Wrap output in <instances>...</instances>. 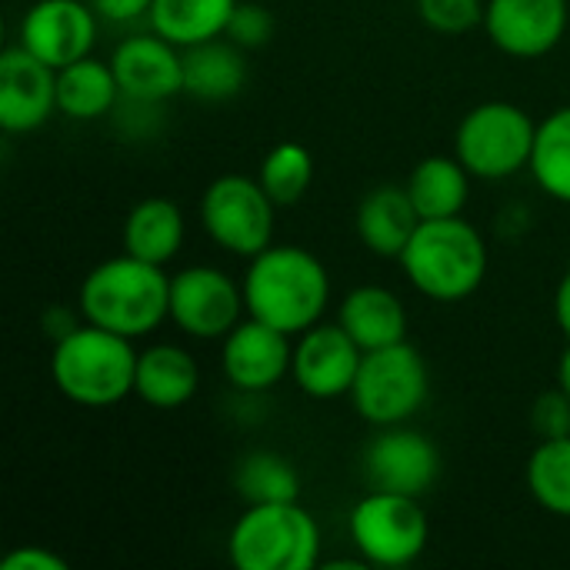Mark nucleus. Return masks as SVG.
<instances>
[{"instance_id":"nucleus-21","label":"nucleus","mask_w":570,"mask_h":570,"mask_svg":"<svg viewBox=\"0 0 570 570\" xmlns=\"http://www.w3.org/2000/svg\"><path fill=\"white\" fill-rule=\"evenodd\" d=\"M187 240V220L177 200L170 197H144L137 200L120 227V244L127 254L167 267Z\"/></svg>"},{"instance_id":"nucleus-8","label":"nucleus","mask_w":570,"mask_h":570,"mask_svg":"<svg viewBox=\"0 0 570 570\" xmlns=\"http://www.w3.org/2000/svg\"><path fill=\"white\" fill-rule=\"evenodd\" d=\"M347 534L357 558H364L371 568H407L428 551L431 521L421 498L371 488L354 504Z\"/></svg>"},{"instance_id":"nucleus-35","label":"nucleus","mask_w":570,"mask_h":570,"mask_svg":"<svg viewBox=\"0 0 570 570\" xmlns=\"http://www.w3.org/2000/svg\"><path fill=\"white\" fill-rule=\"evenodd\" d=\"M80 321H83V317H80L77 307H57V304H53V311L43 314V331H47L50 341H60V337H67Z\"/></svg>"},{"instance_id":"nucleus-5","label":"nucleus","mask_w":570,"mask_h":570,"mask_svg":"<svg viewBox=\"0 0 570 570\" xmlns=\"http://www.w3.org/2000/svg\"><path fill=\"white\" fill-rule=\"evenodd\" d=\"M237 570H311L321 564V524L301 501L247 504L227 534Z\"/></svg>"},{"instance_id":"nucleus-9","label":"nucleus","mask_w":570,"mask_h":570,"mask_svg":"<svg viewBox=\"0 0 570 570\" xmlns=\"http://www.w3.org/2000/svg\"><path fill=\"white\" fill-rule=\"evenodd\" d=\"M200 227L204 234L234 257H257L274 244V217L277 204L261 187L257 177L220 174L200 194Z\"/></svg>"},{"instance_id":"nucleus-10","label":"nucleus","mask_w":570,"mask_h":570,"mask_svg":"<svg viewBox=\"0 0 570 570\" xmlns=\"http://www.w3.org/2000/svg\"><path fill=\"white\" fill-rule=\"evenodd\" d=\"M247 317L244 287L214 264L170 274V324L194 341H224Z\"/></svg>"},{"instance_id":"nucleus-22","label":"nucleus","mask_w":570,"mask_h":570,"mask_svg":"<svg viewBox=\"0 0 570 570\" xmlns=\"http://www.w3.org/2000/svg\"><path fill=\"white\" fill-rule=\"evenodd\" d=\"M247 50L230 37L184 47V94L204 104L234 100L247 83Z\"/></svg>"},{"instance_id":"nucleus-3","label":"nucleus","mask_w":570,"mask_h":570,"mask_svg":"<svg viewBox=\"0 0 570 570\" xmlns=\"http://www.w3.org/2000/svg\"><path fill=\"white\" fill-rule=\"evenodd\" d=\"M488 240L464 214L421 220L397 257L407 284L438 304H461L478 294L488 277Z\"/></svg>"},{"instance_id":"nucleus-7","label":"nucleus","mask_w":570,"mask_h":570,"mask_svg":"<svg viewBox=\"0 0 570 570\" xmlns=\"http://www.w3.org/2000/svg\"><path fill=\"white\" fill-rule=\"evenodd\" d=\"M538 124L511 100H484L471 107L454 130V157L478 180H508L531 164Z\"/></svg>"},{"instance_id":"nucleus-37","label":"nucleus","mask_w":570,"mask_h":570,"mask_svg":"<svg viewBox=\"0 0 570 570\" xmlns=\"http://www.w3.org/2000/svg\"><path fill=\"white\" fill-rule=\"evenodd\" d=\"M558 387L570 397V341L568 347L561 351V357H558Z\"/></svg>"},{"instance_id":"nucleus-4","label":"nucleus","mask_w":570,"mask_h":570,"mask_svg":"<svg viewBox=\"0 0 570 570\" xmlns=\"http://www.w3.org/2000/svg\"><path fill=\"white\" fill-rule=\"evenodd\" d=\"M137 354L130 337L80 321L67 337L53 341V387L77 407L104 411L134 394Z\"/></svg>"},{"instance_id":"nucleus-20","label":"nucleus","mask_w":570,"mask_h":570,"mask_svg":"<svg viewBox=\"0 0 570 570\" xmlns=\"http://www.w3.org/2000/svg\"><path fill=\"white\" fill-rule=\"evenodd\" d=\"M337 324L361 344V351H381L407 341V307L381 284H361L347 291L337 307Z\"/></svg>"},{"instance_id":"nucleus-26","label":"nucleus","mask_w":570,"mask_h":570,"mask_svg":"<svg viewBox=\"0 0 570 570\" xmlns=\"http://www.w3.org/2000/svg\"><path fill=\"white\" fill-rule=\"evenodd\" d=\"M528 170L551 200L570 204V104L538 120Z\"/></svg>"},{"instance_id":"nucleus-11","label":"nucleus","mask_w":570,"mask_h":570,"mask_svg":"<svg viewBox=\"0 0 570 570\" xmlns=\"http://www.w3.org/2000/svg\"><path fill=\"white\" fill-rule=\"evenodd\" d=\"M364 478L374 491H394L424 501L441 478V451L424 431L407 424L377 428L364 448Z\"/></svg>"},{"instance_id":"nucleus-13","label":"nucleus","mask_w":570,"mask_h":570,"mask_svg":"<svg viewBox=\"0 0 570 570\" xmlns=\"http://www.w3.org/2000/svg\"><path fill=\"white\" fill-rule=\"evenodd\" d=\"M364 351L361 344L334 321H321L294 337V364L291 377L301 394L311 401H337L351 397V387L357 381Z\"/></svg>"},{"instance_id":"nucleus-24","label":"nucleus","mask_w":570,"mask_h":570,"mask_svg":"<svg viewBox=\"0 0 570 570\" xmlns=\"http://www.w3.org/2000/svg\"><path fill=\"white\" fill-rule=\"evenodd\" d=\"M471 170L451 154H431L414 164L407 174L404 187L421 214V220H441V217H458L468 207L471 197Z\"/></svg>"},{"instance_id":"nucleus-36","label":"nucleus","mask_w":570,"mask_h":570,"mask_svg":"<svg viewBox=\"0 0 570 570\" xmlns=\"http://www.w3.org/2000/svg\"><path fill=\"white\" fill-rule=\"evenodd\" d=\"M554 321L561 327V334L570 341V267L564 271L558 291H554Z\"/></svg>"},{"instance_id":"nucleus-6","label":"nucleus","mask_w":570,"mask_h":570,"mask_svg":"<svg viewBox=\"0 0 570 570\" xmlns=\"http://www.w3.org/2000/svg\"><path fill=\"white\" fill-rule=\"evenodd\" d=\"M428 357L411 341H401L381 351H364L357 381L351 387V404L371 428H394L417 417L428 404Z\"/></svg>"},{"instance_id":"nucleus-30","label":"nucleus","mask_w":570,"mask_h":570,"mask_svg":"<svg viewBox=\"0 0 570 570\" xmlns=\"http://www.w3.org/2000/svg\"><path fill=\"white\" fill-rule=\"evenodd\" d=\"M484 10L488 0H417V17L444 37H461L484 27Z\"/></svg>"},{"instance_id":"nucleus-17","label":"nucleus","mask_w":570,"mask_h":570,"mask_svg":"<svg viewBox=\"0 0 570 570\" xmlns=\"http://www.w3.org/2000/svg\"><path fill=\"white\" fill-rule=\"evenodd\" d=\"M57 114V70L13 43L0 53V130L33 134Z\"/></svg>"},{"instance_id":"nucleus-27","label":"nucleus","mask_w":570,"mask_h":570,"mask_svg":"<svg viewBox=\"0 0 570 570\" xmlns=\"http://www.w3.org/2000/svg\"><path fill=\"white\" fill-rule=\"evenodd\" d=\"M234 488L247 504L301 501V474L277 451H250L237 461Z\"/></svg>"},{"instance_id":"nucleus-33","label":"nucleus","mask_w":570,"mask_h":570,"mask_svg":"<svg viewBox=\"0 0 570 570\" xmlns=\"http://www.w3.org/2000/svg\"><path fill=\"white\" fill-rule=\"evenodd\" d=\"M0 570H67V561L43 544H23L0 561Z\"/></svg>"},{"instance_id":"nucleus-32","label":"nucleus","mask_w":570,"mask_h":570,"mask_svg":"<svg viewBox=\"0 0 570 570\" xmlns=\"http://www.w3.org/2000/svg\"><path fill=\"white\" fill-rule=\"evenodd\" d=\"M531 428L544 438H564L570 434V397L554 384V391H544L531 407Z\"/></svg>"},{"instance_id":"nucleus-2","label":"nucleus","mask_w":570,"mask_h":570,"mask_svg":"<svg viewBox=\"0 0 570 570\" xmlns=\"http://www.w3.org/2000/svg\"><path fill=\"white\" fill-rule=\"evenodd\" d=\"M77 311L87 324L120 337H150L170 321V274L124 250L87 271L77 291Z\"/></svg>"},{"instance_id":"nucleus-23","label":"nucleus","mask_w":570,"mask_h":570,"mask_svg":"<svg viewBox=\"0 0 570 570\" xmlns=\"http://www.w3.org/2000/svg\"><path fill=\"white\" fill-rule=\"evenodd\" d=\"M120 107V83L110 60L80 57L57 70V114L67 120H100Z\"/></svg>"},{"instance_id":"nucleus-29","label":"nucleus","mask_w":570,"mask_h":570,"mask_svg":"<svg viewBox=\"0 0 570 570\" xmlns=\"http://www.w3.org/2000/svg\"><path fill=\"white\" fill-rule=\"evenodd\" d=\"M257 180L277 207H294L314 184V154L297 140H281L264 154Z\"/></svg>"},{"instance_id":"nucleus-34","label":"nucleus","mask_w":570,"mask_h":570,"mask_svg":"<svg viewBox=\"0 0 570 570\" xmlns=\"http://www.w3.org/2000/svg\"><path fill=\"white\" fill-rule=\"evenodd\" d=\"M90 7L107 23H134V20L150 17L154 0H90Z\"/></svg>"},{"instance_id":"nucleus-14","label":"nucleus","mask_w":570,"mask_h":570,"mask_svg":"<svg viewBox=\"0 0 570 570\" xmlns=\"http://www.w3.org/2000/svg\"><path fill=\"white\" fill-rule=\"evenodd\" d=\"M100 17L90 0H37L23 10L17 27V43L37 60L60 70L80 57L94 53Z\"/></svg>"},{"instance_id":"nucleus-19","label":"nucleus","mask_w":570,"mask_h":570,"mask_svg":"<svg viewBox=\"0 0 570 570\" xmlns=\"http://www.w3.org/2000/svg\"><path fill=\"white\" fill-rule=\"evenodd\" d=\"M200 391V367L180 344H150L137 354L134 394L154 411H177Z\"/></svg>"},{"instance_id":"nucleus-18","label":"nucleus","mask_w":570,"mask_h":570,"mask_svg":"<svg viewBox=\"0 0 570 570\" xmlns=\"http://www.w3.org/2000/svg\"><path fill=\"white\" fill-rule=\"evenodd\" d=\"M354 227H357L361 244L374 257L397 261L404 247L411 244L414 230L421 227V214L404 184H381L361 197Z\"/></svg>"},{"instance_id":"nucleus-25","label":"nucleus","mask_w":570,"mask_h":570,"mask_svg":"<svg viewBox=\"0 0 570 570\" xmlns=\"http://www.w3.org/2000/svg\"><path fill=\"white\" fill-rule=\"evenodd\" d=\"M237 3L240 0H154L147 23L184 50L224 37Z\"/></svg>"},{"instance_id":"nucleus-31","label":"nucleus","mask_w":570,"mask_h":570,"mask_svg":"<svg viewBox=\"0 0 570 570\" xmlns=\"http://www.w3.org/2000/svg\"><path fill=\"white\" fill-rule=\"evenodd\" d=\"M224 37H230L244 50H257V47H264L274 37V17H271L267 7L250 3V0H240L237 10H234V17H230V23H227V33Z\"/></svg>"},{"instance_id":"nucleus-28","label":"nucleus","mask_w":570,"mask_h":570,"mask_svg":"<svg viewBox=\"0 0 570 570\" xmlns=\"http://www.w3.org/2000/svg\"><path fill=\"white\" fill-rule=\"evenodd\" d=\"M524 481L538 508L570 521V434L538 441L528 458Z\"/></svg>"},{"instance_id":"nucleus-16","label":"nucleus","mask_w":570,"mask_h":570,"mask_svg":"<svg viewBox=\"0 0 570 570\" xmlns=\"http://www.w3.org/2000/svg\"><path fill=\"white\" fill-rule=\"evenodd\" d=\"M568 23V0H488L484 10L488 40L514 60L548 57L564 40Z\"/></svg>"},{"instance_id":"nucleus-12","label":"nucleus","mask_w":570,"mask_h":570,"mask_svg":"<svg viewBox=\"0 0 570 570\" xmlns=\"http://www.w3.org/2000/svg\"><path fill=\"white\" fill-rule=\"evenodd\" d=\"M291 364L294 337L250 314L220 341V371L237 394L257 397L274 391L284 377H291Z\"/></svg>"},{"instance_id":"nucleus-1","label":"nucleus","mask_w":570,"mask_h":570,"mask_svg":"<svg viewBox=\"0 0 570 570\" xmlns=\"http://www.w3.org/2000/svg\"><path fill=\"white\" fill-rule=\"evenodd\" d=\"M240 287L247 314L291 337L321 324L331 304V274L324 261L301 244H271L250 257Z\"/></svg>"},{"instance_id":"nucleus-15","label":"nucleus","mask_w":570,"mask_h":570,"mask_svg":"<svg viewBox=\"0 0 570 570\" xmlns=\"http://www.w3.org/2000/svg\"><path fill=\"white\" fill-rule=\"evenodd\" d=\"M110 67L120 83V100L167 104L184 94V50L157 30L124 37L110 53Z\"/></svg>"}]
</instances>
